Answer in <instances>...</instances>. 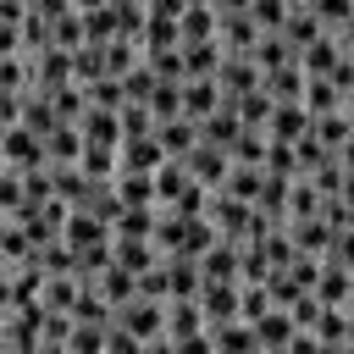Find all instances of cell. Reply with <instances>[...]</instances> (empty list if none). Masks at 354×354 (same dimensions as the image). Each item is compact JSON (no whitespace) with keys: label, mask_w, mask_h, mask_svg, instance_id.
I'll use <instances>...</instances> for the list:
<instances>
[{"label":"cell","mask_w":354,"mask_h":354,"mask_svg":"<svg viewBox=\"0 0 354 354\" xmlns=\"http://www.w3.org/2000/svg\"><path fill=\"white\" fill-rule=\"evenodd\" d=\"M0 155H6V166H50V144H44V133H39L33 122H22V116L6 122Z\"/></svg>","instance_id":"1"},{"label":"cell","mask_w":354,"mask_h":354,"mask_svg":"<svg viewBox=\"0 0 354 354\" xmlns=\"http://www.w3.org/2000/svg\"><path fill=\"white\" fill-rule=\"evenodd\" d=\"M122 166H133V171H160V166H166L160 133H127V138H122Z\"/></svg>","instance_id":"2"},{"label":"cell","mask_w":354,"mask_h":354,"mask_svg":"<svg viewBox=\"0 0 354 354\" xmlns=\"http://www.w3.org/2000/svg\"><path fill=\"white\" fill-rule=\"evenodd\" d=\"M254 332H260V348H293V343H299V321H293L288 304H271V310L254 321Z\"/></svg>","instance_id":"3"},{"label":"cell","mask_w":354,"mask_h":354,"mask_svg":"<svg viewBox=\"0 0 354 354\" xmlns=\"http://www.w3.org/2000/svg\"><path fill=\"white\" fill-rule=\"evenodd\" d=\"M155 133H160V144H166V155H177V160H188V155H194V144L205 138V127H199L194 116H166V122H160Z\"/></svg>","instance_id":"4"},{"label":"cell","mask_w":354,"mask_h":354,"mask_svg":"<svg viewBox=\"0 0 354 354\" xmlns=\"http://www.w3.org/2000/svg\"><path fill=\"white\" fill-rule=\"evenodd\" d=\"M155 227H160V205H122V216H116V243L155 238Z\"/></svg>","instance_id":"5"},{"label":"cell","mask_w":354,"mask_h":354,"mask_svg":"<svg viewBox=\"0 0 354 354\" xmlns=\"http://www.w3.org/2000/svg\"><path fill=\"white\" fill-rule=\"evenodd\" d=\"M116 199H122V205H160L155 171H133V166H122V171H116Z\"/></svg>","instance_id":"6"},{"label":"cell","mask_w":354,"mask_h":354,"mask_svg":"<svg viewBox=\"0 0 354 354\" xmlns=\"http://www.w3.org/2000/svg\"><path fill=\"white\" fill-rule=\"evenodd\" d=\"M94 288H100L111 304H127V299L138 293V271H133V266H122V260H111V266H105V277H100Z\"/></svg>","instance_id":"7"},{"label":"cell","mask_w":354,"mask_h":354,"mask_svg":"<svg viewBox=\"0 0 354 354\" xmlns=\"http://www.w3.org/2000/svg\"><path fill=\"white\" fill-rule=\"evenodd\" d=\"M337 39H343V50H348V55H354V17H348V22H343V28H337Z\"/></svg>","instance_id":"8"},{"label":"cell","mask_w":354,"mask_h":354,"mask_svg":"<svg viewBox=\"0 0 354 354\" xmlns=\"http://www.w3.org/2000/svg\"><path fill=\"white\" fill-rule=\"evenodd\" d=\"M188 6H221V0H188Z\"/></svg>","instance_id":"9"}]
</instances>
